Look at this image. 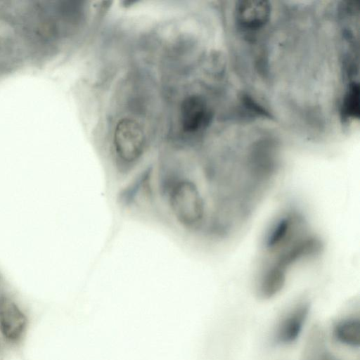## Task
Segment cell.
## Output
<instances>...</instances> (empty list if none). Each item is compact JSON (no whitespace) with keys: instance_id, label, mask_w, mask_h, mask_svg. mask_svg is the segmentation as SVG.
<instances>
[{"instance_id":"cell-4","label":"cell","mask_w":360,"mask_h":360,"mask_svg":"<svg viewBox=\"0 0 360 360\" xmlns=\"http://www.w3.org/2000/svg\"><path fill=\"white\" fill-rule=\"evenodd\" d=\"M210 111L205 99L197 95L186 98L181 105L180 121L184 131L193 133L207 124Z\"/></svg>"},{"instance_id":"cell-8","label":"cell","mask_w":360,"mask_h":360,"mask_svg":"<svg viewBox=\"0 0 360 360\" xmlns=\"http://www.w3.org/2000/svg\"><path fill=\"white\" fill-rule=\"evenodd\" d=\"M359 89L357 84H350L345 96L342 114L347 118L358 117L359 113Z\"/></svg>"},{"instance_id":"cell-7","label":"cell","mask_w":360,"mask_h":360,"mask_svg":"<svg viewBox=\"0 0 360 360\" xmlns=\"http://www.w3.org/2000/svg\"><path fill=\"white\" fill-rule=\"evenodd\" d=\"M336 340L345 345L356 347L360 345V321L349 318L338 322L334 328Z\"/></svg>"},{"instance_id":"cell-5","label":"cell","mask_w":360,"mask_h":360,"mask_svg":"<svg viewBox=\"0 0 360 360\" xmlns=\"http://www.w3.org/2000/svg\"><path fill=\"white\" fill-rule=\"evenodd\" d=\"M309 306L302 303L290 311L280 322L275 334L277 343L287 345L299 337L308 316Z\"/></svg>"},{"instance_id":"cell-3","label":"cell","mask_w":360,"mask_h":360,"mask_svg":"<svg viewBox=\"0 0 360 360\" xmlns=\"http://www.w3.org/2000/svg\"><path fill=\"white\" fill-rule=\"evenodd\" d=\"M145 141L143 131L136 121L125 118L117 124L113 149L120 172L127 173L136 165L144 152Z\"/></svg>"},{"instance_id":"cell-2","label":"cell","mask_w":360,"mask_h":360,"mask_svg":"<svg viewBox=\"0 0 360 360\" xmlns=\"http://www.w3.org/2000/svg\"><path fill=\"white\" fill-rule=\"evenodd\" d=\"M160 189L176 222L189 231L210 233L207 198L198 182L187 174H162Z\"/></svg>"},{"instance_id":"cell-6","label":"cell","mask_w":360,"mask_h":360,"mask_svg":"<svg viewBox=\"0 0 360 360\" xmlns=\"http://www.w3.org/2000/svg\"><path fill=\"white\" fill-rule=\"evenodd\" d=\"M270 11L266 1H240L236 8L237 22L245 30L259 29L267 23Z\"/></svg>"},{"instance_id":"cell-1","label":"cell","mask_w":360,"mask_h":360,"mask_svg":"<svg viewBox=\"0 0 360 360\" xmlns=\"http://www.w3.org/2000/svg\"><path fill=\"white\" fill-rule=\"evenodd\" d=\"M323 245L297 210L281 212L270 223L262 243L256 289L269 299L283 288L288 272L302 259L319 255Z\"/></svg>"}]
</instances>
